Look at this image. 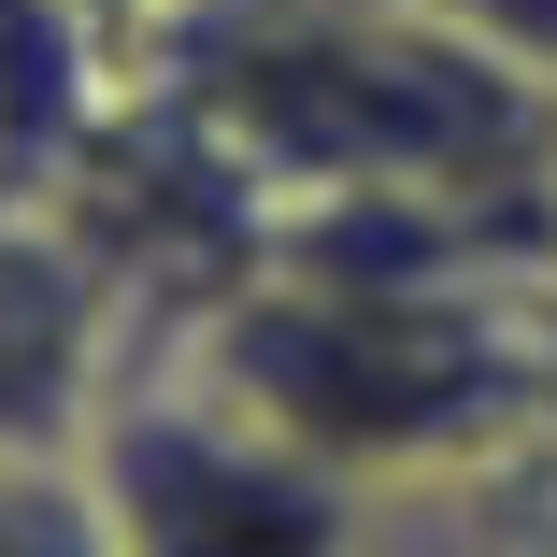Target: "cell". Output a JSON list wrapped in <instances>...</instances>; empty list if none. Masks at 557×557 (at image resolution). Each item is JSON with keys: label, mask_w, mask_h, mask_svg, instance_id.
<instances>
[{"label": "cell", "mask_w": 557, "mask_h": 557, "mask_svg": "<svg viewBox=\"0 0 557 557\" xmlns=\"http://www.w3.org/2000/svg\"><path fill=\"white\" fill-rule=\"evenodd\" d=\"M72 15H100V29H115V44H129V58H144V44H158V29H172V15H186V0H72Z\"/></svg>", "instance_id": "5b68a950"}, {"label": "cell", "mask_w": 557, "mask_h": 557, "mask_svg": "<svg viewBox=\"0 0 557 557\" xmlns=\"http://www.w3.org/2000/svg\"><path fill=\"white\" fill-rule=\"evenodd\" d=\"M414 15H443L458 44H486V58H515L529 86H557V0H414Z\"/></svg>", "instance_id": "277c9868"}, {"label": "cell", "mask_w": 557, "mask_h": 557, "mask_svg": "<svg viewBox=\"0 0 557 557\" xmlns=\"http://www.w3.org/2000/svg\"><path fill=\"white\" fill-rule=\"evenodd\" d=\"M0 557H129L86 443H15L0 458Z\"/></svg>", "instance_id": "3957f363"}, {"label": "cell", "mask_w": 557, "mask_h": 557, "mask_svg": "<svg viewBox=\"0 0 557 557\" xmlns=\"http://www.w3.org/2000/svg\"><path fill=\"white\" fill-rule=\"evenodd\" d=\"M144 329H158V300L72 200H0V458L86 443V414L144 358Z\"/></svg>", "instance_id": "7a4b0ae2"}, {"label": "cell", "mask_w": 557, "mask_h": 557, "mask_svg": "<svg viewBox=\"0 0 557 557\" xmlns=\"http://www.w3.org/2000/svg\"><path fill=\"white\" fill-rule=\"evenodd\" d=\"M86 472L129 557H386V515H400L358 472H329L314 443H286L272 414H244L158 329L115 372V400L86 414Z\"/></svg>", "instance_id": "6da1fadb"}]
</instances>
